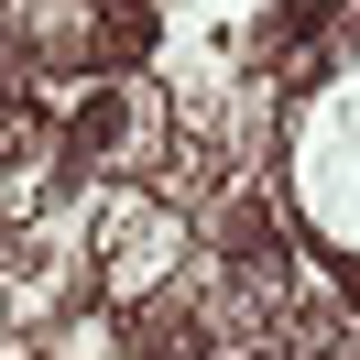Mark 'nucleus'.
<instances>
[{
	"label": "nucleus",
	"mask_w": 360,
	"mask_h": 360,
	"mask_svg": "<svg viewBox=\"0 0 360 360\" xmlns=\"http://www.w3.org/2000/svg\"><path fill=\"white\" fill-rule=\"evenodd\" d=\"M131 55H153V22H142L131 0H110L98 11V66H131Z\"/></svg>",
	"instance_id": "f03ea898"
},
{
	"label": "nucleus",
	"mask_w": 360,
	"mask_h": 360,
	"mask_svg": "<svg viewBox=\"0 0 360 360\" xmlns=\"http://www.w3.org/2000/svg\"><path fill=\"white\" fill-rule=\"evenodd\" d=\"M120 142H131V98H110V88H98L88 110H77V153H120Z\"/></svg>",
	"instance_id": "7ed1b4c3"
},
{
	"label": "nucleus",
	"mask_w": 360,
	"mask_h": 360,
	"mask_svg": "<svg viewBox=\"0 0 360 360\" xmlns=\"http://www.w3.org/2000/svg\"><path fill=\"white\" fill-rule=\"evenodd\" d=\"M175 197H110L98 207V262H120V295H153L175 273Z\"/></svg>",
	"instance_id": "f257e3e1"
}]
</instances>
